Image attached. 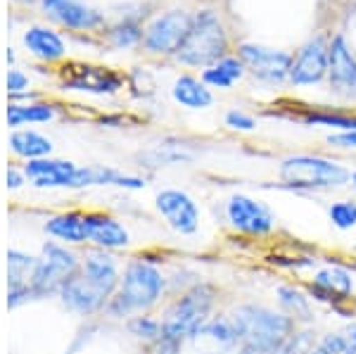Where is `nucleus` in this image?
I'll return each mask as SVG.
<instances>
[{"mask_svg":"<svg viewBox=\"0 0 356 354\" xmlns=\"http://www.w3.org/2000/svg\"><path fill=\"white\" fill-rule=\"evenodd\" d=\"M169 293V278L150 257H134L124 264L117 293L105 307L110 319H131L134 314L152 312Z\"/></svg>","mask_w":356,"mask_h":354,"instance_id":"f257e3e1","label":"nucleus"},{"mask_svg":"<svg viewBox=\"0 0 356 354\" xmlns=\"http://www.w3.org/2000/svg\"><path fill=\"white\" fill-rule=\"evenodd\" d=\"M219 305V290L209 281H197L188 290L178 293L162 314L164 335L188 342L200 328L214 316Z\"/></svg>","mask_w":356,"mask_h":354,"instance_id":"f03ea898","label":"nucleus"},{"mask_svg":"<svg viewBox=\"0 0 356 354\" xmlns=\"http://www.w3.org/2000/svg\"><path fill=\"white\" fill-rule=\"evenodd\" d=\"M228 316L243 345H283L300 328V323L283 309L259 305V302H240Z\"/></svg>","mask_w":356,"mask_h":354,"instance_id":"7ed1b4c3","label":"nucleus"},{"mask_svg":"<svg viewBox=\"0 0 356 354\" xmlns=\"http://www.w3.org/2000/svg\"><path fill=\"white\" fill-rule=\"evenodd\" d=\"M278 176L290 191H332L349 184L352 171L344 164L318 155H292L280 162Z\"/></svg>","mask_w":356,"mask_h":354,"instance_id":"20e7f679","label":"nucleus"},{"mask_svg":"<svg viewBox=\"0 0 356 354\" xmlns=\"http://www.w3.org/2000/svg\"><path fill=\"white\" fill-rule=\"evenodd\" d=\"M226 45H228V38H226V31H223L219 17L214 13H200L193 19L191 31H188L186 41L178 48L176 55L183 65L207 67V65H216L219 60H223Z\"/></svg>","mask_w":356,"mask_h":354,"instance_id":"39448f33","label":"nucleus"},{"mask_svg":"<svg viewBox=\"0 0 356 354\" xmlns=\"http://www.w3.org/2000/svg\"><path fill=\"white\" fill-rule=\"evenodd\" d=\"M22 169L33 188L41 191H81L97 186V167H79L67 159H31Z\"/></svg>","mask_w":356,"mask_h":354,"instance_id":"423d86ee","label":"nucleus"},{"mask_svg":"<svg viewBox=\"0 0 356 354\" xmlns=\"http://www.w3.org/2000/svg\"><path fill=\"white\" fill-rule=\"evenodd\" d=\"M226 221L235 233L247 238H268L278 226L268 204L245 193H235L226 200Z\"/></svg>","mask_w":356,"mask_h":354,"instance_id":"0eeeda50","label":"nucleus"},{"mask_svg":"<svg viewBox=\"0 0 356 354\" xmlns=\"http://www.w3.org/2000/svg\"><path fill=\"white\" fill-rule=\"evenodd\" d=\"M154 207H157L159 216L166 221V226L178 236H195L200 231V221H202V212L200 204L195 202L193 195L178 188H164L154 198Z\"/></svg>","mask_w":356,"mask_h":354,"instance_id":"6e6552de","label":"nucleus"},{"mask_svg":"<svg viewBox=\"0 0 356 354\" xmlns=\"http://www.w3.org/2000/svg\"><path fill=\"white\" fill-rule=\"evenodd\" d=\"M79 276L110 300L117 293L119 281H122V266H119L114 252L88 248L86 252H81V271H79Z\"/></svg>","mask_w":356,"mask_h":354,"instance_id":"1a4fd4ad","label":"nucleus"},{"mask_svg":"<svg viewBox=\"0 0 356 354\" xmlns=\"http://www.w3.org/2000/svg\"><path fill=\"white\" fill-rule=\"evenodd\" d=\"M193 19L181 10L166 13L154 19L145 31V48L150 53H178V48L186 41Z\"/></svg>","mask_w":356,"mask_h":354,"instance_id":"9d476101","label":"nucleus"},{"mask_svg":"<svg viewBox=\"0 0 356 354\" xmlns=\"http://www.w3.org/2000/svg\"><path fill=\"white\" fill-rule=\"evenodd\" d=\"M240 60H243V65L250 67V72L254 77H259L268 83H280L292 72V57L288 53H280V50H271L254 43H245L240 48Z\"/></svg>","mask_w":356,"mask_h":354,"instance_id":"9b49d317","label":"nucleus"},{"mask_svg":"<svg viewBox=\"0 0 356 354\" xmlns=\"http://www.w3.org/2000/svg\"><path fill=\"white\" fill-rule=\"evenodd\" d=\"M188 342L202 354H238L240 345H243L228 314L211 316Z\"/></svg>","mask_w":356,"mask_h":354,"instance_id":"f8f14e48","label":"nucleus"},{"mask_svg":"<svg viewBox=\"0 0 356 354\" xmlns=\"http://www.w3.org/2000/svg\"><path fill=\"white\" fill-rule=\"evenodd\" d=\"M86 224H88V248L119 252L131 245L129 228L117 216L107 212H86Z\"/></svg>","mask_w":356,"mask_h":354,"instance_id":"ddd939ff","label":"nucleus"},{"mask_svg":"<svg viewBox=\"0 0 356 354\" xmlns=\"http://www.w3.org/2000/svg\"><path fill=\"white\" fill-rule=\"evenodd\" d=\"M62 81L72 90H83V93H95V95H110L122 88V77L119 74L90 65L65 67Z\"/></svg>","mask_w":356,"mask_h":354,"instance_id":"4468645a","label":"nucleus"},{"mask_svg":"<svg viewBox=\"0 0 356 354\" xmlns=\"http://www.w3.org/2000/svg\"><path fill=\"white\" fill-rule=\"evenodd\" d=\"M57 300L65 307L69 314H76V316H95V314H105L107 300L105 295H100L93 285H88L81 276H74L62 285Z\"/></svg>","mask_w":356,"mask_h":354,"instance_id":"2eb2a0df","label":"nucleus"},{"mask_svg":"<svg viewBox=\"0 0 356 354\" xmlns=\"http://www.w3.org/2000/svg\"><path fill=\"white\" fill-rule=\"evenodd\" d=\"M330 67V48L325 45L323 38H314L312 43L304 45V50L292 65L290 81L295 86H312L318 83L328 74Z\"/></svg>","mask_w":356,"mask_h":354,"instance_id":"dca6fc26","label":"nucleus"},{"mask_svg":"<svg viewBox=\"0 0 356 354\" xmlns=\"http://www.w3.org/2000/svg\"><path fill=\"white\" fill-rule=\"evenodd\" d=\"M330 86L344 98H356V60L352 50L347 48V41L337 36L330 43Z\"/></svg>","mask_w":356,"mask_h":354,"instance_id":"f3484780","label":"nucleus"},{"mask_svg":"<svg viewBox=\"0 0 356 354\" xmlns=\"http://www.w3.org/2000/svg\"><path fill=\"white\" fill-rule=\"evenodd\" d=\"M43 231L48 233L53 241L72 245H88V224H86V212L79 209H69V212H60L45 219Z\"/></svg>","mask_w":356,"mask_h":354,"instance_id":"a211bd4d","label":"nucleus"},{"mask_svg":"<svg viewBox=\"0 0 356 354\" xmlns=\"http://www.w3.org/2000/svg\"><path fill=\"white\" fill-rule=\"evenodd\" d=\"M43 8L60 24L72 29H95L102 22L97 10L79 3V0H43Z\"/></svg>","mask_w":356,"mask_h":354,"instance_id":"6ab92c4d","label":"nucleus"},{"mask_svg":"<svg viewBox=\"0 0 356 354\" xmlns=\"http://www.w3.org/2000/svg\"><path fill=\"white\" fill-rule=\"evenodd\" d=\"M275 300H278V309H283L288 316L295 319L300 326H309L314 323V300L309 298L307 290H302L300 285L283 283L275 288Z\"/></svg>","mask_w":356,"mask_h":354,"instance_id":"aec40b11","label":"nucleus"},{"mask_svg":"<svg viewBox=\"0 0 356 354\" xmlns=\"http://www.w3.org/2000/svg\"><path fill=\"white\" fill-rule=\"evenodd\" d=\"M10 150H13V155L31 162V159L50 157V152H53V140L45 138L38 131L15 129L13 134H10Z\"/></svg>","mask_w":356,"mask_h":354,"instance_id":"412c9836","label":"nucleus"},{"mask_svg":"<svg viewBox=\"0 0 356 354\" xmlns=\"http://www.w3.org/2000/svg\"><path fill=\"white\" fill-rule=\"evenodd\" d=\"M24 45L41 60H57L65 55V43L55 31L43 26H31L24 33Z\"/></svg>","mask_w":356,"mask_h":354,"instance_id":"4be33fe9","label":"nucleus"},{"mask_svg":"<svg viewBox=\"0 0 356 354\" xmlns=\"http://www.w3.org/2000/svg\"><path fill=\"white\" fill-rule=\"evenodd\" d=\"M174 100L178 105L188 107V110H204V107H209L214 102L204 81H197L195 77L178 79L174 83Z\"/></svg>","mask_w":356,"mask_h":354,"instance_id":"5701e85b","label":"nucleus"},{"mask_svg":"<svg viewBox=\"0 0 356 354\" xmlns=\"http://www.w3.org/2000/svg\"><path fill=\"white\" fill-rule=\"evenodd\" d=\"M53 117H55V107L48 105V102H26V105L10 102L8 107V124L13 129H19L24 124H43L50 122Z\"/></svg>","mask_w":356,"mask_h":354,"instance_id":"b1692460","label":"nucleus"},{"mask_svg":"<svg viewBox=\"0 0 356 354\" xmlns=\"http://www.w3.org/2000/svg\"><path fill=\"white\" fill-rule=\"evenodd\" d=\"M245 74V67L235 57H223L216 65H211L209 70H204L202 81L214 86V88H231L235 81H240Z\"/></svg>","mask_w":356,"mask_h":354,"instance_id":"393cba45","label":"nucleus"},{"mask_svg":"<svg viewBox=\"0 0 356 354\" xmlns=\"http://www.w3.org/2000/svg\"><path fill=\"white\" fill-rule=\"evenodd\" d=\"M36 262H38V257H33L31 252H26V250L10 248L8 250V288L26 285L33 269H36Z\"/></svg>","mask_w":356,"mask_h":354,"instance_id":"a878e982","label":"nucleus"},{"mask_svg":"<svg viewBox=\"0 0 356 354\" xmlns=\"http://www.w3.org/2000/svg\"><path fill=\"white\" fill-rule=\"evenodd\" d=\"M126 330L129 335H134L136 340H140L143 345H152L162 338L164 326H162V319H157L150 312H143V314H134L131 319H126Z\"/></svg>","mask_w":356,"mask_h":354,"instance_id":"bb28decb","label":"nucleus"},{"mask_svg":"<svg viewBox=\"0 0 356 354\" xmlns=\"http://www.w3.org/2000/svg\"><path fill=\"white\" fill-rule=\"evenodd\" d=\"M328 219L337 231L356 228V202L354 200H335L328 207Z\"/></svg>","mask_w":356,"mask_h":354,"instance_id":"cd10ccee","label":"nucleus"},{"mask_svg":"<svg viewBox=\"0 0 356 354\" xmlns=\"http://www.w3.org/2000/svg\"><path fill=\"white\" fill-rule=\"evenodd\" d=\"M304 122L316 124V127H330L340 131H356V117L352 114H337V112H307Z\"/></svg>","mask_w":356,"mask_h":354,"instance_id":"c85d7f7f","label":"nucleus"},{"mask_svg":"<svg viewBox=\"0 0 356 354\" xmlns=\"http://www.w3.org/2000/svg\"><path fill=\"white\" fill-rule=\"evenodd\" d=\"M145 159L150 162V167H169V164L188 162V155H183L181 150H169V147H157V150L147 152Z\"/></svg>","mask_w":356,"mask_h":354,"instance_id":"c756f323","label":"nucleus"},{"mask_svg":"<svg viewBox=\"0 0 356 354\" xmlns=\"http://www.w3.org/2000/svg\"><path fill=\"white\" fill-rule=\"evenodd\" d=\"M36 298V293H33L31 285H15V288H8V309L15 312V309H22V307L31 305Z\"/></svg>","mask_w":356,"mask_h":354,"instance_id":"7c9ffc66","label":"nucleus"},{"mask_svg":"<svg viewBox=\"0 0 356 354\" xmlns=\"http://www.w3.org/2000/svg\"><path fill=\"white\" fill-rule=\"evenodd\" d=\"M318 345L330 354H347V340H344L342 330H330V333L321 335Z\"/></svg>","mask_w":356,"mask_h":354,"instance_id":"2f4dec72","label":"nucleus"},{"mask_svg":"<svg viewBox=\"0 0 356 354\" xmlns=\"http://www.w3.org/2000/svg\"><path fill=\"white\" fill-rule=\"evenodd\" d=\"M238 354H295L292 342H283V345H240Z\"/></svg>","mask_w":356,"mask_h":354,"instance_id":"473e14b6","label":"nucleus"},{"mask_svg":"<svg viewBox=\"0 0 356 354\" xmlns=\"http://www.w3.org/2000/svg\"><path fill=\"white\" fill-rule=\"evenodd\" d=\"M226 127H231L235 131H254L257 122H254V117H250V114L233 110V112L226 114Z\"/></svg>","mask_w":356,"mask_h":354,"instance_id":"72a5a7b5","label":"nucleus"},{"mask_svg":"<svg viewBox=\"0 0 356 354\" xmlns=\"http://www.w3.org/2000/svg\"><path fill=\"white\" fill-rule=\"evenodd\" d=\"M183 345H186V342L174 340V338H169V335L162 333V338L150 345V352L152 354H183Z\"/></svg>","mask_w":356,"mask_h":354,"instance_id":"f704fd0d","label":"nucleus"},{"mask_svg":"<svg viewBox=\"0 0 356 354\" xmlns=\"http://www.w3.org/2000/svg\"><path fill=\"white\" fill-rule=\"evenodd\" d=\"M112 36H114V43L117 45H134L138 38H140V31H138L134 24H124V26L114 29Z\"/></svg>","mask_w":356,"mask_h":354,"instance_id":"c9c22d12","label":"nucleus"},{"mask_svg":"<svg viewBox=\"0 0 356 354\" xmlns=\"http://www.w3.org/2000/svg\"><path fill=\"white\" fill-rule=\"evenodd\" d=\"M29 88V79L19 70H10L8 74V90L13 95H24V90Z\"/></svg>","mask_w":356,"mask_h":354,"instance_id":"e433bc0d","label":"nucleus"},{"mask_svg":"<svg viewBox=\"0 0 356 354\" xmlns=\"http://www.w3.org/2000/svg\"><path fill=\"white\" fill-rule=\"evenodd\" d=\"M328 143L344 150H356V131H340V134L328 136Z\"/></svg>","mask_w":356,"mask_h":354,"instance_id":"4c0bfd02","label":"nucleus"},{"mask_svg":"<svg viewBox=\"0 0 356 354\" xmlns=\"http://www.w3.org/2000/svg\"><path fill=\"white\" fill-rule=\"evenodd\" d=\"M26 181L29 179H26L24 169H19V167H10L8 169V188H10V191H19Z\"/></svg>","mask_w":356,"mask_h":354,"instance_id":"58836bf2","label":"nucleus"},{"mask_svg":"<svg viewBox=\"0 0 356 354\" xmlns=\"http://www.w3.org/2000/svg\"><path fill=\"white\" fill-rule=\"evenodd\" d=\"M342 333L347 340V354H356V321H349Z\"/></svg>","mask_w":356,"mask_h":354,"instance_id":"ea45409f","label":"nucleus"},{"mask_svg":"<svg viewBox=\"0 0 356 354\" xmlns=\"http://www.w3.org/2000/svg\"><path fill=\"white\" fill-rule=\"evenodd\" d=\"M307 354H330V352H325V350H323V347H321V345H316L314 350H309Z\"/></svg>","mask_w":356,"mask_h":354,"instance_id":"a19ab883","label":"nucleus"},{"mask_svg":"<svg viewBox=\"0 0 356 354\" xmlns=\"http://www.w3.org/2000/svg\"><path fill=\"white\" fill-rule=\"evenodd\" d=\"M349 184H352L354 191H356V171H352V179H349Z\"/></svg>","mask_w":356,"mask_h":354,"instance_id":"79ce46f5","label":"nucleus"},{"mask_svg":"<svg viewBox=\"0 0 356 354\" xmlns=\"http://www.w3.org/2000/svg\"><path fill=\"white\" fill-rule=\"evenodd\" d=\"M24 3H33V0H24Z\"/></svg>","mask_w":356,"mask_h":354,"instance_id":"37998d69","label":"nucleus"},{"mask_svg":"<svg viewBox=\"0 0 356 354\" xmlns=\"http://www.w3.org/2000/svg\"><path fill=\"white\" fill-rule=\"evenodd\" d=\"M354 252H356V245H354Z\"/></svg>","mask_w":356,"mask_h":354,"instance_id":"c03bdc74","label":"nucleus"}]
</instances>
